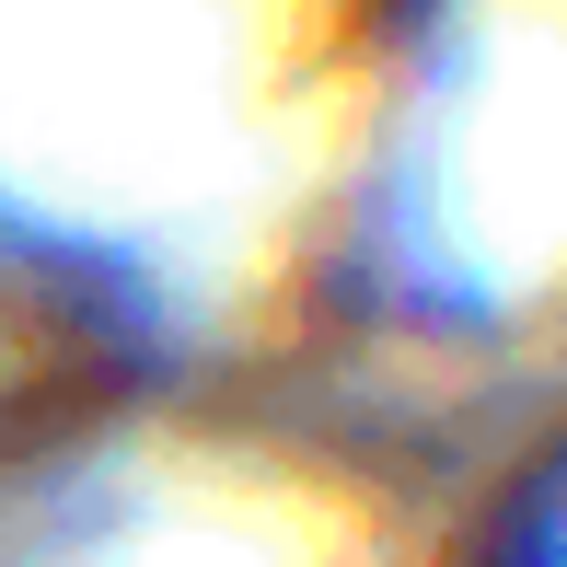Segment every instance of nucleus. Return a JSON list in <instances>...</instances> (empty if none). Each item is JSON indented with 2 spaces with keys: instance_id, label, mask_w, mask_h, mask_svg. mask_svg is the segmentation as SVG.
<instances>
[{
  "instance_id": "1",
  "label": "nucleus",
  "mask_w": 567,
  "mask_h": 567,
  "mask_svg": "<svg viewBox=\"0 0 567 567\" xmlns=\"http://www.w3.org/2000/svg\"><path fill=\"white\" fill-rule=\"evenodd\" d=\"M475 567H556V475L533 463L522 475V498L498 509V533H486V556Z\"/></svg>"
}]
</instances>
